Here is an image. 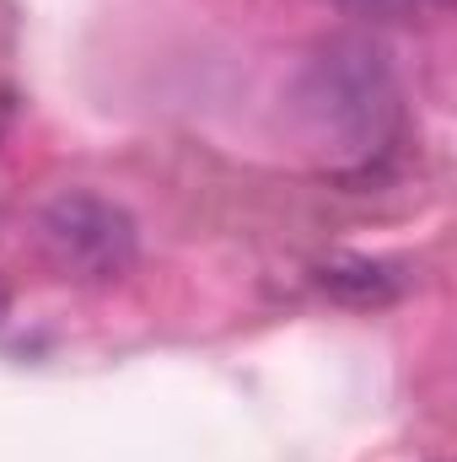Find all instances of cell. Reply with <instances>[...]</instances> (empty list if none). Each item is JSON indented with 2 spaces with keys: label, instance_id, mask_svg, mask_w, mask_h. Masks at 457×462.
<instances>
[{
  "label": "cell",
  "instance_id": "obj_1",
  "mask_svg": "<svg viewBox=\"0 0 457 462\" xmlns=\"http://www.w3.org/2000/svg\"><path fill=\"white\" fill-rule=\"evenodd\" d=\"M302 114L312 118V129L323 140L334 134L344 151H355V156L382 151V140L398 124L393 70L366 43H329L312 60L307 81H302Z\"/></svg>",
  "mask_w": 457,
  "mask_h": 462
},
{
  "label": "cell",
  "instance_id": "obj_2",
  "mask_svg": "<svg viewBox=\"0 0 457 462\" xmlns=\"http://www.w3.org/2000/svg\"><path fill=\"white\" fill-rule=\"evenodd\" d=\"M38 247L60 280L76 285H114L140 258L135 216L92 189H65L38 216Z\"/></svg>",
  "mask_w": 457,
  "mask_h": 462
},
{
  "label": "cell",
  "instance_id": "obj_3",
  "mask_svg": "<svg viewBox=\"0 0 457 462\" xmlns=\"http://www.w3.org/2000/svg\"><path fill=\"white\" fill-rule=\"evenodd\" d=\"M323 291L350 296V301H387L393 280L382 263H340V269H323Z\"/></svg>",
  "mask_w": 457,
  "mask_h": 462
},
{
  "label": "cell",
  "instance_id": "obj_4",
  "mask_svg": "<svg viewBox=\"0 0 457 462\" xmlns=\"http://www.w3.org/2000/svg\"><path fill=\"white\" fill-rule=\"evenodd\" d=\"M344 11H355V16H404V11H415L420 0H334Z\"/></svg>",
  "mask_w": 457,
  "mask_h": 462
},
{
  "label": "cell",
  "instance_id": "obj_5",
  "mask_svg": "<svg viewBox=\"0 0 457 462\" xmlns=\"http://www.w3.org/2000/svg\"><path fill=\"white\" fill-rule=\"evenodd\" d=\"M0 318H5V285H0Z\"/></svg>",
  "mask_w": 457,
  "mask_h": 462
}]
</instances>
